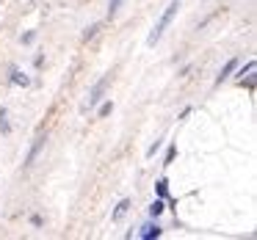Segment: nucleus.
I'll return each instance as SVG.
<instances>
[{
	"instance_id": "6",
	"label": "nucleus",
	"mask_w": 257,
	"mask_h": 240,
	"mask_svg": "<svg viewBox=\"0 0 257 240\" xmlns=\"http://www.w3.org/2000/svg\"><path fill=\"white\" fill-rule=\"evenodd\" d=\"M9 83H12V86H23V89H25V86H31V78L20 67H12V69H9Z\"/></svg>"
},
{
	"instance_id": "1",
	"label": "nucleus",
	"mask_w": 257,
	"mask_h": 240,
	"mask_svg": "<svg viewBox=\"0 0 257 240\" xmlns=\"http://www.w3.org/2000/svg\"><path fill=\"white\" fill-rule=\"evenodd\" d=\"M180 3H183V0H172V3H169V6H166V12L161 14V20H158V23H155V28H152V34L147 36V45H150V47H155L158 42H161L163 31H166L169 25H172V20L177 17V12H180Z\"/></svg>"
},
{
	"instance_id": "16",
	"label": "nucleus",
	"mask_w": 257,
	"mask_h": 240,
	"mask_svg": "<svg viewBox=\"0 0 257 240\" xmlns=\"http://www.w3.org/2000/svg\"><path fill=\"white\" fill-rule=\"evenodd\" d=\"M174 155H177V149H174V146H169V152H166V163H163V166H169V163H174Z\"/></svg>"
},
{
	"instance_id": "11",
	"label": "nucleus",
	"mask_w": 257,
	"mask_h": 240,
	"mask_svg": "<svg viewBox=\"0 0 257 240\" xmlns=\"http://www.w3.org/2000/svg\"><path fill=\"white\" fill-rule=\"evenodd\" d=\"M163 210H166V204H163V199H155V201L150 204V218H158Z\"/></svg>"
},
{
	"instance_id": "4",
	"label": "nucleus",
	"mask_w": 257,
	"mask_h": 240,
	"mask_svg": "<svg viewBox=\"0 0 257 240\" xmlns=\"http://www.w3.org/2000/svg\"><path fill=\"white\" fill-rule=\"evenodd\" d=\"M45 144H47V133H39L34 138V146L28 149V155H25V168H31L36 163V157L42 155V149H45Z\"/></svg>"
},
{
	"instance_id": "14",
	"label": "nucleus",
	"mask_w": 257,
	"mask_h": 240,
	"mask_svg": "<svg viewBox=\"0 0 257 240\" xmlns=\"http://www.w3.org/2000/svg\"><path fill=\"white\" fill-rule=\"evenodd\" d=\"M122 3H124V0H111V3H108V17H116V14H119V6H122Z\"/></svg>"
},
{
	"instance_id": "15",
	"label": "nucleus",
	"mask_w": 257,
	"mask_h": 240,
	"mask_svg": "<svg viewBox=\"0 0 257 240\" xmlns=\"http://www.w3.org/2000/svg\"><path fill=\"white\" fill-rule=\"evenodd\" d=\"M161 144H163V141H155V144H152L150 149H147V157H155V152L161 149Z\"/></svg>"
},
{
	"instance_id": "9",
	"label": "nucleus",
	"mask_w": 257,
	"mask_h": 240,
	"mask_svg": "<svg viewBox=\"0 0 257 240\" xmlns=\"http://www.w3.org/2000/svg\"><path fill=\"white\" fill-rule=\"evenodd\" d=\"M0 133H3V135L12 133V122H9V108H0Z\"/></svg>"
},
{
	"instance_id": "17",
	"label": "nucleus",
	"mask_w": 257,
	"mask_h": 240,
	"mask_svg": "<svg viewBox=\"0 0 257 240\" xmlns=\"http://www.w3.org/2000/svg\"><path fill=\"white\" fill-rule=\"evenodd\" d=\"M34 39H36V31H28V34L23 36V45H31Z\"/></svg>"
},
{
	"instance_id": "13",
	"label": "nucleus",
	"mask_w": 257,
	"mask_h": 240,
	"mask_svg": "<svg viewBox=\"0 0 257 240\" xmlns=\"http://www.w3.org/2000/svg\"><path fill=\"white\" fill-rule=\"evenodd\" d=\"M111 111H113V102L108 100V102H102V105H100V111H97V116H100V119H105V116H111Z\"/></svg>"
},
{
	"instance_id": "10",
	"label": "nucleus",
	"mask_w": 257,
	"mask_h": 240,
	"mask_svg": "<svg viewBox=\"0 0 257 240\" xmlns=\"http://www.w3.org/2000/svg\"><path fill=\"white\" fill-rule=\"evenodd\" d=\"M102 25H105V23H94V25H89V28L83 31V42H91V39H94V36L102 31Z\"/></svg>"
},
{
	"instance_id": "3",
	"label": "nucleus",
	"mask_w": 257,
	"mask_h": 240,
	"mask_svg": "<svg viewBox=\"0 0 257 240\" xmlns=\"http://www.w3.org/2000/svg\"><path fill=\"white\" fill-rule=\"evenodd\" d=\"M111 80H113L111 75H105L102 80H97V83L91 86V91H89V102L83 105V111H89V108H94L97 102H102V100H105V91H108V86H111Z\"/></svg>"
},
{
	"instance_id": "5",
	"label": "nucleus",
	"mask_w": 257,
	"mask_h": 240,
	"mask_svg": "<svg viewBox=\"0 0 257 240\" xmlns=\"http://www.w3.org/2000/svg\"><path fill=\"white\" fill-rule=\"evenodd\" d=\"M161 234H163V226L158 221H150V223H144V226H141L139 237L141 240H152V237H161Z\"/></svg>"
},
{
	"instance_id": "8",
	"label": "nucleus",
	"mask_w": 257,
	"mask_h": 240,
	"mask_svg": "<svg viewBox=\"0 0 257 240\" xmlns=\"http://www.w3.org/2000/svg\"><path fill=\"white\" fill-rule=\"evenodd\" d=\"M127 212H130V199H122V201H119V204H116V210H113L111 212V218H113V221H122V218L124 215H127Z\"/></svg>"
},
{
	"instance_id": "7",
	"label": "nucleus",
	"mask_w": 257,
	"mask_h": 240,
	"mask_svg": "<svg viewBox=\"0 0 257 240\" xmlns=\"http://www.w3.org/2000/svg\"><path fill=\"white\" fill-rule=\"evenodd\" d=\"M238 58H229V61L227 64H224V67H221V72H218V78H216V86H221L224 83V80H229V75H232L235 72V67H238Z\"/></svg>"
},
{
	"instance_id": "2",
	"label": "nucleus",
	"mask_w": 257,
	"mask_h": 240,
	"mask_svg": "<svg viewBox=\"0 0 257 240\" xmlns=\"http://www.w3.org/2000/svg\"><path fill=\"white\" fill-rule=\"evenodd\" d=\"M254 72H257V64L254 61H246V67H235V83L238 86H246V89L254 94V83H257V78H254Z\"/></svg>"
},
{
	"instance_id": "12",
	"label": "nucleus",
	"mask_w": 257,
	"mask_h": 240,
	"mask_svg": "<svg viewBox=\"0 0 257 240\" xmlns=\"http://www.w3.org/2000/svg\"><path fill=\"white\" fill-rule=\"evenodd\" d=\"M158 199H169V182L166 179H158Z\"/></svg>"
}]
</instances>
